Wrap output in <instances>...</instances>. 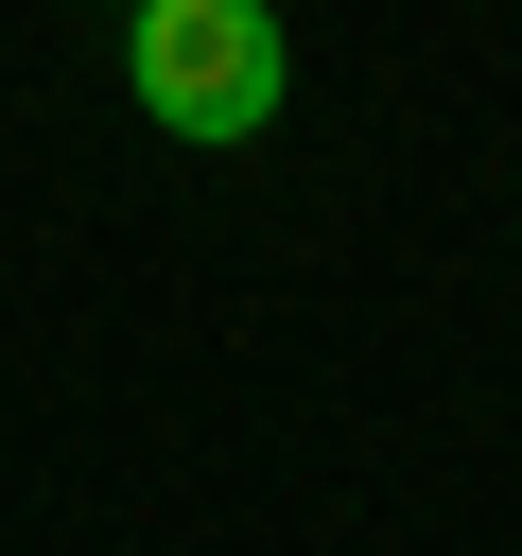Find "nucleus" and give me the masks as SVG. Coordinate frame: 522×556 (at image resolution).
<instances>
[{
	"label": "nucleus",
	"mask_w": 522,
	"mask_h": 556,
	"mask_svg": "<svg viewBox=\"0 0 522 556\" xmlns=\"http://www.w3.org/2000/svg\"><path fill=\"white\" fill-rule=\"evenodd\" d=\"M122 87H139V122L157 139H261L278 122V87H296V52H278V17L261 0H139L122 17Z\"/></svg>",
	"instance_id": "obj_1"
}]
</instances>
